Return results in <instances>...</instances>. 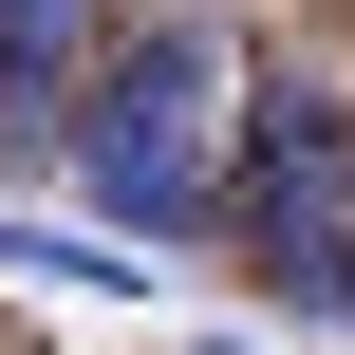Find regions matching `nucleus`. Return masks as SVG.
Segmentation results:
<instances>
[{
	"label": "nucleus",
	"mask_w": 355,
	"mask_h": 355,
	"mask_svg": "<svg viewBox=\"0 0 355 355\" xmlns=\"http://www.w3.org/2000/svg\"><path fill=\"white\" fill-rule=\"evenodd\" d=\"M225 112H243L225 37L168 19V37H94V75L56 94V150H75V187H94L112 225L206 243V225H225Z\"/></svg>",
	"instance_id": "nucleus-1"
},
{
	"label": "nucleus",
	"mask_w": 355,
	"mask_h": 355,
	"mask_svg": "<svg viewBox=\"0 0 355 355\" xmlns=\"http://www.w3.org/2000/svg\"><path fill=\"white\" fill-rule=\"evenodd\" d=\"M225 243L262 262V300L300 337H355V94L337 75H262L225 131Z\"/></svg>",
	"instance_id": "nucleus-2"
},
{
	"label": "nucleus",
	"mask_w": 355,
	"mask_h": 355,
	"mask_svg": "<svg viewBox=\"0 0 355 355\" xmlns=\"http://www.w3.org/2000/svg\"><path fill=\"white\" fill-rule=\"evenodd\" d=\"M94 37H112V0H0V94L56 112V94L94 75Z\"/></svg>",
	"instance_id": "nucleus-3"
},
{
	"label": "nucleus",
	"mask_w": 355,
	"mask_h": 355,
	"mask_svg": "<svg viewBox=\"0 0 355 355\" xmlns=\"http://www.w3.org/2000/svg\"><path fill=\"white\" fill-rule=\"evenodd\" d=\"M0 281H75V300H150V243H56L0 206Z\"/></svg>",
	"instance_id": "nucleus-4"
},
{
	"label": "nucleus",
	"mask_w": 355,
	"mask_h": 355,
	"mask_svg": "<svg viewBox=\"0 0 355 355\" xmlns=\"http://www.w3.org/2000/svg\"><path fill=\"white\" fill-rule=\"evenodd\" d=\"M37 131H56V112H19V94H0V150H37Z\"/></svg>",
	"instance_id": "nucleus-5"
}]
</instances>
